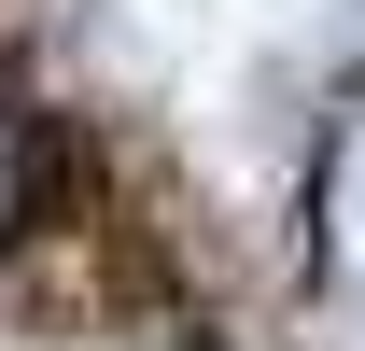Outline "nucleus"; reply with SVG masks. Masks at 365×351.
<instances>
[{
  "instance_id": "f257e3e1",
  "label": "nucleus",
  "mask_w": 365,
  "mask_h": 351,
  "mask_svg": "<svg viewBox=\"0 0 365 351\" xmlns=\"http://www.w3.org/2000/svg\"><path fill=\"white\" fill-rule=\"evenodd\" d=\"M43 211V113L14 98V71H0V239Z\"/></svg>"
}]
</instances>
